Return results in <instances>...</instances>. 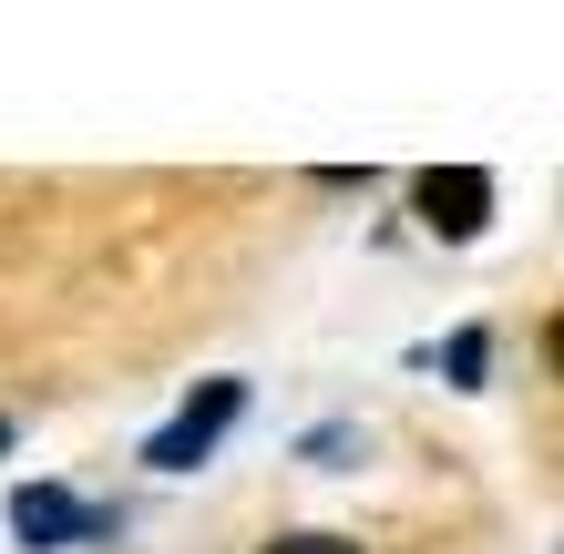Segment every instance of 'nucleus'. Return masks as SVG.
Returning <instances> with one entry per match:
<instances>
[{"label":"nucleus","instance_id":"f257e3e1","mask_svg":"<svg viewBox=\"0 0 564 554\" xmlns=\"http://www.w3.org/2000/svg\"><path fill=\"white\" fill-rule=\"evenodd\" d=\"M237 401H247V390H237V380H216V390H206V401H195V411L175 421V432H164V442H154V463H195V452H206V442L226 432V421H237Z\"/></svg>","mask_w":564,"mask_h":554},{"label":"nucleus","instance_id":"f03ea898","mask_svg":"<svg viewBox=\"0 0 564 554\" xmlns=\"http://www.w3.org/2000/svg\"><path fill=\"white\" fill-rule=\"evenodd\" d=\"M482 206H492V185H482V175H421V216L442 226V237H473Z\"/></svg>","mask_w":564,"mask_h":554},{"label":"nucleus","instance_id":"7ed1b4c3","mask_svg":"<svg viewBox=\"0 0 564 554\" xmlns=\"http://www.w3.org/2000/svg\"><path fill=\"white\" fill-rule=\"evenodd\" d=\"M73 524H83L73 493H21V534H31V544H42V534H73Z\"/></svg>","mask_w":564,"mask_h":554},{"label":"nucleus","instance_id":"20e7f679","mask_svg":"<svg viewBox=\"0 0 564 554\" xmlns=\"http://www.w3.org/2000/svg\"><path fill=\"white\" fill-rule=\"evenodd\" d=\"M268 554H359V544H339V534H288V544H268Z\"/></svg>","mask_w":564,"mask_h":554},{"label":"nucleus","instance_id":"39448f33","mask_svg":"<svg viewBox=\"0 0 564 554\" xmlns=\"http://www.w3.org/2000/svg\"><path fill=\"white\" fill-rule=\"evenodd\" d=\"M0 452H11V421H0Z\"/></svg>","mask_w":564,"mask_h":554}]
</instances>
